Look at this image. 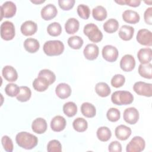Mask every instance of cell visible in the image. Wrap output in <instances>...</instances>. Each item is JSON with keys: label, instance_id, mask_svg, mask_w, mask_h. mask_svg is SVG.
<instances>
[{"label": "cell", "instance_id": "obj_21", "mask_svg": "<svg viewBox=\"0 0 152 152\" xmlns=\"http://www.w3.org/2000/svg\"><path fill=\"white\" fill-rule=\"evenodd\" d=\"M137 58L141 64L150 63L152 58V50L151 48H141L137 53Z\"/></svg>", "mask_w": 152, "mask_h": 152}, {"label": "cell", "instance_id": "obj_25", "mask_svg": "<svg viewBox=\"0 0 152 152\" xmlns=\"http://www.w3.org/2000/svg\"><path fill=\"white\" fill-rule=\"evenodd\" d=\"M80 27V23L75 18H69L65 24V29L69 34H72L76 33Z\"/></svg>", "mask_w": 152, "mask_h": 152}, {"label": "cell", "instance_id": "obj_27", "mask_svg": "<svg viewBox=\"0 0 152 152\" xmlns=\"http://www.w3.org/2000/svg\"><path fill=\"white\" fill-rule=\"evenodd\" d=\"M81 112L87 118H93L96 115V109L93 104L88 102H84L81 106Z\"/></svg>", "mask_w": 152, "mask_h": 152}, {"label": "cell", "instance_id": "obj_4", "mask_svg": "<svg viewBox=\"0 0 152 152\" xmlns=\"http://www.w3.org/2000/svg\"><path fill=\"white\" fill-rule=\"evenodd\" d=\"M83 32L88 39L94 43L100 42L103 39V34L99 29L97 25L94 23L86 24L83 29Z\"/></svg>", "mask_w": 152, "mask_h": 152}, {"label": "cell", "instance_id": "obj_24", "mask_svg": "<svg viewBox=\"0 0 152 152\" xmlns=\"http://www.w3.org/2000/svg\"><path fill=\"white\" fill-rule=\"evenodd\" d=\"M48 81L43 77L38 76L33 82V88L37 91H44L48 89L49 86Z\"/></svg>", "mask_w": 152, "mask_h": 152}, {"label": "cell", "instance_id": "obj_1", "mask_svg": "<svg viewBox=\"0 0 152 152\" xmlns=\"http://www.w3.org/2000/svg\"><path fill=\"white\" fill-rule=\"evenodd\" d=\"M15 141L19 147L26 150L34 148L38 143L36 136L25 131L18 133L15 137Z\"/></svg>", "mask_w": 152, "mask_h": 152}, {"label": "cell", "instance_id": "obj_37", "mask_svg": "<svg viewBox=\"0 0 152 152\" xmlns=\"http://www.w3.org/2000/svg\"><path fill=\"white\" fill-rule=\"evenodd\" d=\"M47 31L52 36H58L62 32L61 26L58 22L52 23L48 26Z\"/></svg>", "mask_w": 152, "mask_h": 152}, {"label": "cell", "instance_id": "obj_45", "mask_svg": "<svg viewBox=\"0 0 152 152\" xmlns=\"http://www.w3.org/2000/svg\"><path fill=\"white\" fill-rule=\"evenodd\" d=\"M75 1V0H59L58 4L63 10H69L73 8Z\"/></svg>", "mask_w": 152, "mask_h": 152}, {"label": "cell", "instance_id": "obj_10", "mask_svg": "<svg viewBox=\"0 0 152 152\" xmlns=\"http://www.w3.org/2000/svg\"><path fill=\"white\" fill-rule=\"evenodd\" d=\"M17 7L15 4L12 1H6L1 6V20L3 17L11 18L16 13Z\"/></svg>", "mask_w": 152, "mask_h": 152}, {"label": "cell", "instance_id": "obj_9", "mask_svg": "<svg viewBox=\"0 0 152 152\" xmlns=\"http://www.w3.org/2000/svg\"><path fill=\"white\" fill-rule=\"evenodd\" d=\"M136 39L137 42L144 46H151L152 45V33L151 31L142 28L138 30Z\"/></svg>", "mask_w": 152, "mask_h": 152}, {"label": "cell", "instance_id": "obj_34", "mask_svg": "<svg viewBox=\"0 0 152 152\" xmlns=\"http://www.w3.org/2000/svg\"><path fill=\"white\" fill-rule=\"evenodd\" d=\"M74 129L79 132H84L88 127L87 121L83 118H77L72 122Z\"/></svg>", "mask_w": 152, "mask_h": 152}, {"label": "cell", "instance_id": "obj_40", "mask_svg": "<svg viewBox=\"0 0 152 152\" xmlns=\"http://www.w3.org/2000/svg\"><path fill=\"white\" fill-rule=\"evenodd\" d=\"M77 11L79 17L81 18L87 20L89 18L90 14V10L87 5L84 4H80L77 7Z\"/></svg>", "mask_w": 152, "mask_h": 152}, {"label": "cell", "instance_id": "obj_31", "mask_svg": "<svg viewBox=\"0 0 152 152\" xmlns=\"http://www.w3.org/2000/svg\"><path fill=\"white\" fill-rule=\"evenodd\" d=\"M31 96V91L29 87L27 86L20 87V91L18 95L16 96L17 99L21 102L28 101Z\"/></svg>", "mask_w": 152, "mask_h": 152}, {"label": "cell", "instance_id": "obj_49", "mask_svg": "<svg viewBox=\"0 0 152 152\" xmlns=\"http://www.w3.org/2000/svg\"><path fill=\"white\" fill-rule=\"evenodd\" d=\"M31 2L33 4H42V3H43L45 2V1L44 0H33V1H31Z\"/></svg>", "mask_w": 152, "mask_h": 152}, {"label": "cell", "instance_id": "obj_48", "mask_svg": "<svg viewBox=\"0 0 152 152\" xmlns=\"http://www.w3.org/2000/svg\"><path fill=\"white\" fill-rule=\"evenodd\" d=\"M144 18L145 22L151 25L152 24V8L149 7L147 8L144 14Z\"/></svg>", "mask_w": 152, "mask_h": 152}, {"label": "cell", "instance_id": "obj_8", "mask_svg": "<svg viewBox=\"0 0 152 152\" xmlns=\"http://www.w3.org/2000/svg\"><path fill=\"white\" fill-rule=\"evenodd\" d=\"M103 58L107 61L113 62L116 61L119 52L117 48L112 45H106L102 49Z\"/></svg>", "mask_w": 152, "mask_h": 152}, {"label": "cell", "instance_id": "obj_29", "mask_svg": "<svg viewBox=\"0 0 152 152\" xmlns=\"http://www.w3.org/2000/svg\"><path fill=\"white\" fill-rule=\"evenodd\" d=\"M93 18L97 21H103L107 17V13L105 8L102 5H97L92 10Z\"/></svg>", "mask_w": 152, "mask_h": 152}, {"label": "cell", "instance_id": "obj_6", "mask_svg": "<svg viewBox=\"0 0 152 152\" xmlns=\"http://www.w3.org/2000/svg\"><path fill=\"white\" fill-rule=\"evenodd\" d=\"M145 143L144 140L140 136H135L127 144V152H140L144 150Z\"/></svg>", "mask_w": 152, "mask_h": 152}, {"label": "cell", "instance_id": "obj_39", "mask_svg": "<svg viewBox=\"0 0 152 152\" xmlns=\"http://www.w3.org/2000/svg\"><path fill=\"white\" fill-rule=\"evenodd\" d=\"M38 76L45 78L49 83V84H53L56 80L55 74L52 71L48 69H43L40 70L39 72Z\"/></svg>", "mask_w": 152, "mask_h": 152}, {"label": "cell", "instance_id": "obj_44", "mask_svg": "<svg viewBox=\"0 0 152 152\" xmlns=\"http://www.w3.org/2000/svg\"><path fill=\"white\" fill-rule=\"evenodd\" d=\"M2 145L6 151L11 152L13 150V142L12 140L7 135H4L1 139Z\"/></svg>", "mask_w": 152, "mask_h": 152}, {"label": "cell", "instance_id": "obj_17", "mask_svg": "<svg viewBox=\"0 0 152 152\" xmlns=\"http://www.w3.org/2000/svg\"><path fill=\"white\" fill-rule=\"evenodd\" d=\"M20 30L23 35L26 36H31L37 31V26L35 22L28 20L21 24Z\"/></svg>", "mask_w": 152, "mask_h": 152}, {"label": "cell", "instance_id": "obj_23", "mask_svg": "<svg viewBox=\"0 0 152 152\" xmlns=\"http://www.w3.org/2000/svg\"><path fill=\"white\" fill-rule=\"evenodd\" d=\"M134 33V28L130 26L123 25L119 30V37L125 41H128L131 40Z\"/></svg>", "mask_w": 152, "mask_h": 152}, {"label": "cell", "instance_id": "obj_26", "mask_svg": "<svg viewBox=\"0 0 152 152\" xmlns=\"http://www.w3.org/2000/svg\"><path fill=\"white\" fill-rule=\"evenodd\" d=\"M24 48L29 53L36 52L40 48L39 41L33 38H27L24 42Z\"/></svg>", "mask_w": 152, "mask_h": 152}, {"label": "cell", "instance_id": "obj_3", "mask_svg": "<svg viewBox=\"0 0 152 152\" xmlns=\"http://www.w3.org/2000/svg\"><path fill=\"white\" fill-rule=\"evenodd\" d=\"M111 100L116 105H127L133 102L134 96L128 91H116L112 93Z\"/></svg>", "mask_w": 152, "mask_h": 152}, {"label": "cell", "instance_id": "obj_47", "mask_svg": "<svg viewBox=\"0 0 152 152\" xmlns=\"http://www.w3.org/2000/svg\"><path fill=\"white\" fill-rule=\"evenodd\" d=\"M108 150L110 152H121L122 151V145L119 141H114L109 144Z\"/></svg>", "mask_w": 152, "mask_h": 152}, {"label": "cell", "instance_id": "obj_5", "mask_svg": "<svg viewBox=\"0 0 152 152\" xmlns=\"http://www.w3.org/2000/svg\"><path fill=\"white\" fill-rule=\"evenodd\" d=\"M15 34V26L10 21H5L1 25V36L5 40H12Z\"/></svg>", "mask_w": 152, "mask_h": 152}, {"label": "cell", "instance_id": "obj_33", "mask_svg": "<svg viewBox=\"0 0 152 152\" xmlns=\"http://www.w3.org/2000/svg\"><path fill=\"white\" fill-rule=\"evenodd\" d=\"M138 73L139 74L145 78L148 79H151L152 78V65L150 63L147 64H140L138 66Z\"/></svg>", "mask_w": 152, "mask_h": 152}, {"label": "cell", "instance_id": "obj_35", "mask_svg": "<svg viewBox=\"0 0 152 152\" xmlns=\"http://www.w3.org/2000/svg\"><path fill=\"white\" fill-rule=\"evenodd\" d=\"M63 112L68 117H72L77 112V106L73 102L65 103L63 106Z\"/></svg>", "mask_w": 152, "mask_h": 152}, {"label": "cell", "instance_id": "obj_7", "mask_svg": "<svg viewBox=\"0 0 152 152\" xmlns=\"http://www.w3.org/2000/svg\"><path fill=\"white\" fill-rule=\"evenodd\" d=\"M134 91L138 95L145 97L152 96V84L144 81H138L133 86Z\"/></svg>", "mask_w": 152, "mask_h": 152}, {"label": "cell", "instance_id": "obj_15", "mask_svg": "<svg viewBox=\"0 0 152 152\" xmlns=\"http://www.w3.org/2000/svg\"><path fill=\"white\" fill-rule=\"evenodd\" d=\"M65 119L60 115L53 117L50 121V128L55 132H60L64 129L66 126Z\"/></svg>", "mask_w": 152, "mask_h": 152}, {"label": "cell", "instance_id": "obj_41", "mask_svg": "<svg viewBox=\"0 0 152 152\" xmlns=\"http://www.w3.org/2000/svg\"><path fill=\"white\" fill-rule=\"evenodd\" d=\"M19 91L20 87L14 83H9L5 88V93L10 97L17 96L19 93Z\"/></svg>", "mask_w": 152, "mask_h": 152}, {"label": "cell", "instance_id": "obj_38", "mask_svg": "<svg viewBox=\"0 0 152 152\" xmlns=\"http://www.w3.org/2000/svg\"><path fill=\"white\" fill-rule=\"evenodd\" d=\"M106 116L109 121L115 122L120 119L121 113L119 109L115 107H111L107 111Z\"/></svg>", "mask_w": 152, "mask_h": 152}, {"label": "cell", "instance_id": "obj_2", "mask_svg": "<svg viewBox=\"0 0 152 152\" xmlns=\"http://www.w3.org/2000/svg\"><path fill=\"white\" fill-rule=\"evenodd\" d=\"M43 49L45 53L48 56H57L63 53L64 45L58 40H49L44 43Z\"/></svg>", "mask_w": 152, "mask_h": 152}, {"label": "cell", "instance_id": "obj_46", "mask_svg": "<svg viewBox=\"0 0 152 152\" xmlns=\"http://www.w3.org/2000/svg\"><path fill=\"white\" fill-rule=\"evenodd\" d=\"M115 2L121 5H127L132 7H138L141 4L140 0H119L115 1Z\"/></svg>", "mask_w": 152, "mask_h": 152}, {"label": "cell", "instance_id": "obj_36", "mask_svg": "<svg viewBox=\"0 0 152 152\" xmlns=\"http://www.w3.org/2000/svg\"><path fill=\"white\" fill-rule=\"evenodd\" d=\"M84 43L83 39L78 36H73L68 39V44L70 48L74 49H80Z\"/></svg>", "mask_w": 152, "mask_h": 152}, {"label": "cell", "instance_id": "obj_19", "mask_svg": "<svg viewBox=\"0 0 152 152\" xmlns=\"http://www.w3.org/2000/svg\"><path fill=\"white\" fill-rule=\"evenodd\" d=\"M48 128L46 120L42 118H37L35 119L31 124V128L34 132L41 134L44 133Z\"/></svg>", "mask_w": 152, "mask_h": 152}, {"label": "cell", "instance_id": "obj_30", "mask_svg": "<svg viewBox=\"0 0 152 152\" xmlns=\"http://www.w3.org/2000/svg\"><path fill=\"white\" fill-rule=\"evenodd\" d=\"M96 134L98 139L103 142L107 141L112 136L111 131L107 126L99 127L97 130Z\"/></svg>", "mask_w": 152, "mask_h": 152}, {"label": "cell", "instance_id": "obj_50", "mask_svg": "<svg viewBox=\"0 0 152 152\" xmlns=\"http://www.w3.org/2000/svg\"><path fill=\"white\" fill-rule=\"evenodd\" d=\"M145 3H147V4H148V3H149V5H151V1H150L149 2H147V1H145Z\"/></svg>", "mask_w": 152, "mask_h": 152}, {"label": "cell", "instance_id": "obj_11", "mask_svg": "<svg viewBox=\"0 0 152 152\" xmlns=\"http://www.w3.org/2000/svg\"><path fill=\"white\" fill-rule=\"evenodd\" d=\"M124 121L131 125L135 124L137 122L139 119V112L138 110L134 107H130L126 108L123 114Z\"/></svg>", "mask_w": 152, "mask_h": 152}, {"label": "cell", "instance_id": "obj_20", "mask_svg": "<svg viewBox=\"0 0 152 152\" xmlns=\"http://www.w3.org/2000/svg\"><path fill=\"white\" fill-rule=\"evenodd\" d=\"M4 78L9 82L15 81L18 78V73L16 69L11 65L5 66L2 70Z\"/></svg>", "mask_w": 152, "mask_h": 152}, {"label": "cell", "instance_id": "obj_43", "mask_svg": "<svg viewBox=\"0 0 152 152\" xmlns=\"http://www.w3.org/2000/svg\"><path fill=\"white\" fill-rule=\"evenodd\" d=\"M125 82V78L122 74H115L111 79V85L115 87L119 88L122 87Z\"/></svg>", "mask_w": 152, "mask_h": 152}, {"label": "cell", "instance_id": "obj_13", "mask_svg": "<svg viewBox=\"0 0 152 152\" xmlns=\"http://www.w3.org/2000/svg\"><path fill=\"white\" fill-rule=\"evenodd\" d=\"M58 13L56 7L52 4H48L41 10V17L45 20H50L55 18Z\"/></svg>", "mask_w": 152, "mask_h": 152}, {"label": "cell", "instance_id": "obj_28", "mask_svg": "<svg viewBox=\"0 0 152 152\" xmlns=\"http://www.w3.org/2000/svg\"><path fill=\"white\" fill-rule=\"evenodd\" d=\"M96 93L100 97H104L108 96L111 92L110 88L108 84L104 82H99L95 86Z\"/></svg>", "mask_w": 152, "mask_h": 152}, {"label": "cell", "instance_id": "obj_18", "mask_svg": "<svg viewBox=\"0 0 152 152\" xmlns=\"http://www.w3.org/2000/svg\"><path fill=\"white\" fill-rule=\"evenodd\" d=\"M55 93L58 97L65 99L70 96L71 94V88L68 84L61 83L56 87Z\"/></svg>", "mask_w": 152, "mask_h": 152}, {"label": "cell", "instance_id": "obj_14", "mask_svg": "<svg viewBox=\"0 0 152 152\" xmlns=\"http://www.w3.org/2000/svg\"><path fill=\"white\" fill-rule=\"evenodd\" d=\"M99 47L94 43L88 44L84 48L83 50V53L85 58L90 61L96 59L99 55Z\"/></svg>", "mask_w": 152, "mask_h": 152}, {"label": "cell", "instance_id": "obj_22", "mask_svg": "<svg viewBox=\"0 0 152 152\" xmlns=\"http://www.w3.org/2000/svg\"><path fill=\"white\" fill-rule=\"evenodd\" d=\"M122 18L126 23L135 24L139 22L140 17L137 12L131 10H126L122 13Z\"/></svg>", "mask_w": 152, "mask_h": 152}, {"label": "cell", "instance_id": "obj_32", "mask_svg": "<svg viewBox=\"0 0 152 152\" xmlns=\"http://www.w3.org/2000/svg\"><path fill=\"white\" fill-rule=\"evenodd\" d=\"M104 30L108 33L116 32L119 28L118 21L114 18H110L107 20L103 26Z\"/></svg>", "mask_w": 152, "mask_h": 152}, {"label": "cell", "instance_id": "obj_16", "mask_svg": "<svg viewBox=\"0 0 152 152\" xmlns=\"http://www.w3.org/2000/svg\"><path fill=\"white\" fill-rule=\"evenodd\" d=\"M131 133V129L125 125H120L116 126L115 130L116 137L121 141L126 140L130 137Z\"/></svg>", "mask_w": 152, "mask_h": 152}, {"label": "cell", "instance_id": "obj_42", "mask_svg": "<svg viewBox=\"0 0 152 152\" xmlns=\"http://www.w3.org/2000/svg\"><path fill=\"white\" fill-rule=\"evenodd\" d=\"M47 150L49 152H61L62 151L61 142L57 140L50 141L47 145Z\"/></svg>", "mask_w": 152, "mask_h": 152}, {"label": "cell", "instance_id": "obj_12", "mask_svg": "<svg viewBox=\"0 0 152 152\" xmlns=\"http://www.w3.org/2000/svg\"><path fill=\"white\" fill-rule=\"evenodd\" d=\"M135 66V60L134 56L130 54H126L122 56L120 61V67L125 72L132 71Z\"/></svg>", "mask_w": 152, "mask_h": 152}]
</instances>
